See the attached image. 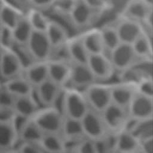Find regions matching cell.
I'll use <instances>...</instances> for the list:
<instances>
[{
  "mask_svg": "<svg viewBox=\"0 0 153 153\" xmlns=\"http://www.w3.org/2000/svg\"><path fill=\"white\" fill-rule=\"evenodd\" d=\"M60 98V111L65 117L80 120L90 108L83 93L79 89L64 87Z\"/></svg>",
  "mask_w": 153,
  "mask_h": 153,
  "instance_id": "1",
  "label": "cell"
},
{
  "mask_svg": "<svg viewBox=\"0 0 153 153\" xmlns=\"http://www.w3.org/2000/svg\"><path fill=\"white\" fill-rule=\"evenodd\" d=\"M64 116L57 106L43 107L30 118L44 133H60Z\"/></svg>",
  "mask_w": 153,
  "mask_h": 153,
  "instance_id": "2",
  "label": "cell"
},
{
  "mask_svg": "<svg viewBox=\"0 0 153 153\" xmlns=\"http://www.w3.org/2000/svg\"><path fill=\"white\" fill-rule=\"evenodd\" d=\"M81 91L89 107L100 113L112 103L110 84L96 82L84 88Z\"/></svg>",
  "mask_w": 153,
  "mask_h": 153,
  "instance_id": "3",
  "label": "cell"
},
{
  "mask_svg": "<svg viewBox=\"0 0 153 153\" xmlns=\"http://www.w3.org/2000/svg\"><path fill=\"white\" fill-rule=\"evenodd\" d=\"M104 14L88 6L84 0H76L68 16L71 24L77 29H85L94 24Z\"/></svg>",
  "mask_w": 153,
  "mask_h": 153,
  "instance_id": "4",
  "label": "cell"
},
{
  "mask_svg": "<svg viewBox=\"0 0 153 153\" xmlns=\"http://www.w3.org/2000/svg\"><path fill=\"white\" fill-rule=\"evenodd\" d=\"M100 114L109 133L118 134L127 128L130 121L127 109L114 103L109 105Z\"/></svg>",
  "mask_w": 153,
  "mask_h": 153,
  "instance_id": "5",
  "label": "cell"
},
{
  "mask_svg": "<svg viewBox=\"0 0 153 153\" xmlns=\"http://www.w3.org/2000/svg\"><path fill=\"white\" fill-rule=\"evenodd\" d=\"M25 47L33 62L50 59L52 47L45 32L33 30Z\"/></svg>",
  "mask_w": 153,
  "mask_h": 153,
  "instance_id": "6",
  "label": "cell"
},
{
  "mask_svg": "<svg viewBox=\"0 0 153 153\" xmlns=\"http://www.w3.org/2000/svg\"><path fill=\"white\" fill-rule=\"evenodd\" d=\"M84 136L94 141L105 137L109 133L101 114L91 108L80 120Z\"/></svg>",
  "mask_w": 153,
  "mask_h": 153,
  "instance_id": "7",
  "label": "cell"
},
{
  "mask_svg": "<svg viewBox=\"0 0 153 153\" xmlns=\"http://www.w3.org/2000/svg\"><path fill=\"white\" fill-rule=\"evenodd\" d=\"M115 72H119L142 60L135 53L131 44L121 42L108 56Z\"/></svg>",
  "mask_w": 153,
  "mask_h": 153,
  "instance_id": "8",
  "label": "cell"
},
{
  "mask_svg": "<svg viewBox=\"0 0 153 153\" xmlns=\"http://www.w3.org/2000/svg\"><path fill=\"white\" fill-rule=\"evenodd\" d=\"M87 65L97 82L108 81L115 72L109 57L103 53L89 54Z\"/></svg>",
  "mask_w": 153,
  "mask_h": 153,
  "instance_id": "9",
  "label": "cell"
},
{
  "mask_svg": "<svg viewBox=\"0 0 153 153\" xmlns=\"http://www.w3.org/2000/svg\"><path fill=\"white\" fill-rule=\"evenodd\" d=\"M126 109L130 120L153 118V97L137 92Z\"/></svg>",
  "mask_w": 153,
  "mask_h": 153,
  "instance_id": "10",
  "label": "cell"
},
{
  "mask_svg": "<svg viewBox=\"0 0 153 153\" xmlns=\"http://www.w3.org/2000/svg\"><path fill=\"white\" fill-rule=\"evenodd\" d=\"M24 66L13 48L4 49L0 61V75L8 80L22 75Z\"/></svg>",
  "mask_w": 153,
  "mask_h": 153,
  "instance_id": "11",
  "label": "cell"
},
{
  "mask_svg": "<svg viewBox=\"0 0 153 153\" xmlns=\"http://www.w3.org/2000/svg\"><path fill=\"white\" fill-rule=\"evenodd\" d=\"M63 88L48 78L35 87L34 94L36 95L38 103L44 107L56 106Z\"/></svg>",
  "mask_w": 153,
  "mask_h": 153,
  "instance_id": "12",
  "label": "cell"
},
{
  "mask_svg": "<svg viewBox=\"0 0 153 153\" xmlns=\"http://www.w3.org/2000/svg\"><path fill=\"white\" fill-rule=\"evenodd\" d=\"M69 65L71 71L68 84H69L71 86L68 87L83 89L97 82L87 64L77 63L70 61Z\"/></svg>",
  "mask_w": 153,
  "mask_h": 153,
  "instance_id": "13",
  "label": "cell"
},
{
  "mask_svg": "<svg viewBox=\"0 0 153 153\" xmlns=\"http://www.w3.org/2000/svg\"><path fill=\"white\" fill-rule=\"evenodd\" d=\"M114 26L121 42L129 44H131L144 31L139 22L121 16Z\"/></svg>",
  "mask_w": 153,
  "mask_h": 153,
  "instance_id": "14",
  "label": "cell"
},
{
  "mask_svg": "<svg viewBox=\"0 0 153 153\" xmlns=\"http://www.w3.org/2000/svg\"><path fill=\"white\" fill-rule=\"evenodd\" d=\"M60 134L65 140L69 151H72L76 144L86 138L83 132L81 121L65 117Z\"/></svg>",
  "mask_w": 153,
  "mask_h": 153,
  "instance_id": "15",
  "label": "cell"
},
{
  "mask_svg": "<svg viewBox=\"0 0 153 153\" xmlns=\"http://www.w3.org/2000/svg\"><path fill=\"white\" fill-rule=\"evenodd\" d=\"M112 103L127 108L137 93L136 85L119 81L111 84Z\"/></svg>",
  "mask_w": 153,
  "mask_h": 153,
  "instance_id": "16",
  "label": "cell"
},
{
  "mask_svg": "<svg viewBox=\"0 0 153 153\" xmlns=\"http://www.w3.org/2000/svg\"><path fill=\"white\" fill-rule=\"evenodd\" d=\"M47 65L48 78L57 85L65 87L70 76L69 62L49 60Z\"/></svg>",
  "mask_w": 153,
  "mask_h": 153,
  "instance_id": "17",
  "label": "cell"
},
{
  "mask_svg": "<svg viewBox=\"0 0 153 153\" xmlns=\"http://www.w3.org/2000/svg\"><path fill=\"white\" fill-rule=\"evenodd\" d=\"M13 108L17 116L30 119L40 109L34 95L15 97Z\"/></svg>",
  "mask_w": 153,
  "mask_h": 153,
  "instance_id": "18",
  "label": "cell"
},
{
  "mask_svg": "<svg viewBox=\"0 0 153 153\" xmlns=\"http://www.w3.org/2000/svg\"><path fill=\"white\" fill-rule=\"evenodd\" d=\"M47 62H35L23 69L22 76L34 88L48 78Z\"/></svg>",
  "mask_w": 153,
  "mask_h": 153,
  "instance_id": "19",
  "label": "cell"
},
{
  "mask_svg": "<svg viewBox=\"0 0 153 153\" xmlns=\"http://www.w3.org/2000/svg\"><path fill=\"white\" fill-rule=\"evenodd\" d=\"M45 153H68L69 148L60 134L44 133L38 145Z\"/></svg>",
  "mask_w": 153,
  "mask_h": 153,
  "instance_id": "20",
  "label": "cell"
},
{
  "mask_svg": "<svg viewBox=\"0 0 153 153\" xmlns=\"http://www.w3.org/2000/svg\"><path fill=\"white\" fill-rule=\"evenodd\" d=\"M152 14V8L148 7L140 0H129L123 10L121 17L142 23Z\"/></svg>",
  "mask_w": 153,
  "mask_h": 153,
  "instance_id": "21",
  "label": "cell"
},
{
  "mask_svg": "<svg viewBox=\"0 0 153 153\" xmlns=\"http://www.w3.org/2000/svg\"><path fill=\"white\" fill-rule=\"evenodd\" d=\"M66 46L71 62L87 64L89 54L83 44L81 34L69 38Z\"/></svg>",
  "mask_w": 153,
  "mask_h": 153,
  "instance_id": "22",
  "label": "cell"
},
{
  "mask_svg": "<svg viewBox=\"0 0 153 153\" xmlns=\"http://www.w3.org/2000/svg\"><path fill=\"white\" fill-rule=\"evenodd\" d=\"M18 139L21 143H28L38 145L44 133L30 120H26L18 130Z\"/></svg>",
  "mask_w": 153,
  "mask_h": 153,
  "instance_id": "23",
  "label": "cell"
},
{
  "mask_svg": "<svg viewBox=\"0 0 153 153\" xmlns=\"http://www.w3.org/2000/svg\"><path fill=\"white\" fill-rule=\"evenodd\" d=\"M81 35L83 44L89 54H104V46L99 29H90Z\"/></svg>",
  "mask_w": 153,
  "mask_h": 153,
  "instance_id": "24",
  "label": "cell"
},
{
  "mask_svg": "<svg viewBox=\"0 0 153 153\" xmlns=\"http://www.w3.org/2000/svg\"><path fill=\"white\" fill-rule=\"evenodd\" d=\"M2 85L15 97L34 95V87L22 75L5 80Z\"/></svg>",
  "mask_w": 153,
  "mask_h": 153,
  "instance_id": "25",
  "label": "cell"
},
{
  "mask_svg": "<svg viewBox=\"0 0 153 153\" xmlns=\"http://www.w3.org/2000/svg\"><path fill=\"white\" fill-rule=\"evenodd\" d=\"M139 142L153 137V118L130 120L126 128Z\"/></svg>",
  "mask_w": 153,
  "mask_h": 153,
  "instance_id": "26",
  "label": "cell"
},
{
  "mask_svg": "<svg viewBox=\"0 0 153 153\" xmlns=\"http://www.w3.org/2000/svg\"><path fill=\"white\" fill-rule=\"evenodd\" d=\"M45 33L52 50L65 44L69 39L66 29L59 23L54 20H50Z\"/></svg>",
  "mask_w": 153,
  "mask_h": 153,
  "instance_id": "27",
  "label": "cell"
},
{
  "mask_svg": "<svg viewBox=\"0 0 153 153\" xmlns=\"http://www.w3.org/2000/svg\"><path fill=\"white\" fill-rule=\"evenodd\" d=\"M18 140V132L14 122L0 123V150L6 152L13 149Z\"/></svg>",
  "mask_w": 153,
  "mask_h": 153,
  "instance_id": "28",
  "label": "cell"
},
{
  "mask_svg": "<svg viewBox=\"0 0 153 153\" xmlns=\"http://www.w3.org/2000/svg\"><path fill=\"white\" fill-rule=\"evenodd\" d=\"M14 45L24 46L27 43L33 31L26 14H23L12 29Z\"/></svg>",
  "mask_w": 153,
  "mask_h": 153,
  "instance_id": "29",
  "label": "cell"
},
{
  "mask_svg": "<svg viewBox=\"0 0 153 153\" xmlns=\"http://www.w3.org/2000/svg\"><path fill=\"white\" fill-rule=\"evenodd\" d=\"M139 147V141L127 129L117 134L115 151L133 153Z\"/></svg>",
  "mask_w": 153,
  "mask_h": 153,
  "instance_id": "30",
  "label": "cell"
},
{
  "mask_svg": "<svg viewBox=\"0 0 153 153\" xmlns=\"http://www.w3.org/2000/svg\"><path fill=\"white\" fill-rule=\"evenodd\" d=\"M99 29L104 46V54L108 57L121 41L114 25H106Z\"/></svg>",
  "mask_w": 153,
  "mask_h": 153,
  "instance_id": "31",
  "label": "cell"
},
{
  "mask_svg": "<svg viewBox=\"0 0 153 153\" xmlns=\"http://www.w3.org/2000/svg\"><path fill=\"white\" fill-rule=\"evenodd\" d=\"M24 13L6 2L0 10V22L3 26L13 29Z\"/></svg>",
  "mask_w": 153,
  "mask_h": 153,
  "instance_id": "32",
  "label": "cell"
},
{
  "mask_svg": "<svg viewBox=\"0 0 153 153\" xmlns=\"http://www.w3.org/2000/svg\"><path fill=\"white\" fill-rule=\"evenodd\" d=\"M136 54L141 59H152V50L150 35L144 31L131 44Z\"/></svg>",
  "mask_w": 153,
  "mask_h": 153,
  "instance_id": "33",
  "label": "cell"
},
{
  "mask_svg": "<svg viewBox=\"0 0 153 153\" xmlns=\"http://www.w3.org/2000/svg\"><path fill=\"white\" fill-rule=\"evenodd\" d=\"M33 30L45 32L48 25L50 19L42 11L29 8L26 13Z\"/></svg>",
  "mask_w": 153,
  "mask_h": 153,
  "instance_id": "34",
  "label": "cell"
},
{
  "mask_svg": "<svg viewBox=\"0 0 153 153\" xmlns=\"http://www.w3.org/2000/svg\"><path fill=\"white\" fill-rule=\"evenodd\" d=\"M119 81L137 85L142 80L146 79L141 72L133 65L122 71L118 72Z\"/></svg>",
  "mask_w": 153,
  "mask_h": 153,
  "instance_id": "35",
  "label": "cell"
},
{
  "mask_svg": "<svg viewBox=\"0 0 153 153\" xmlns=\"http://www.w3.org/2000/svg\"><path fill=\"white\" fill-rule=\"evenodd\" d=\"M72 151L74 153H97L94 141L87 138L76 144Z\"/></svg>",
  "mask_w": 153,
  "mask_h": 153,
  "instance_id": "36",
  "label": "cell"
},
{
  "mask_svg": "<svg viewBox=\"0 0 153 153\" xmlns=\"http://www.w3.org/2000/svg\"><path fill=\"white\" fill-rule=\"evenodd\" d=\"M0 44L4 49H10L14 47L12 29L2 26L0 30Z\"/></svg>",
  "mask_w": 153,
  "mask_h": 153,
  "instance_id": "37",
  "label": "cell"
},
{
  "mask_svg": "<svg viewBox=\"0 0 153 153\" xmlns=\"http://www.w3.org/2000/svg\"><path fill=\"white\" fill-rule=\"evenodd\" d=\"M75 2L76 0L56 1L52 7V8H54L57 13L68 17Z\"/></svg>",
  "mask_w": 153,
  "mask_h": 153,
  "instance_id": "38",
  "label": "cell"
},
{
  "mask_svg": "<svg viewBox=\"0 0 153 153\" xmlns=\"http://www.w3.org/2000/svg\"><path fill=\"white\" fill-rule=\"evenodd\" d=\"M136 88L138 93L149 97H153L152 78H146L142 80L136 85Z\"/></svg>",
  "mask_w": 153,
  "mask_h": 153,
  "instance_id": "39",
  "label": "cell"
},
{
  "mask_svg": "<svg viewBox=\"0 0 153 153\" xmlns=\"http://www.w3.org/2000/svg\"><path fill=\"white\" fill-rule=\"evenodd\" d=\"M85 3L91 8L103 13L109 10L112 4L108 0H84Z\"/></svg>",
  "mask_w": 153,
  "mask_h": 153,
  "instance_id": "40",
  "label": "cell"
},
{
  "mask_svg": "<svg viewBox=\"0 0 153 153\" xmlns=\"http://www.w3.org/2000/svg\"><path fill=\"white\" fill-rule=\"evenodd\" d=\"M15 96L10 93L3 85L0 86V108L13 107Z\"/></svg>",
  "mask_w": 153,
  "mask_h": 153,
  "instance_id": "41",
  "label": "cell"
},
{
  "mask_svg": "<svg viewBox=\"0 0 153 153\" xmlns=\"http://www.w3.org/2000/svg\"><path fill=\"white\" fill-rule=\"evenodd\" d=\"M17 116L13 107L0 108V123H13Z\"/></svg>",
  "mask_w": 153,
  "mask_h": 153,
  "instance_id": "42",
  "label": "cell"
},
{
  "mask_svg": "<svg viewBox=\"0 0 153 153\" xmlns=\"http://www.w3.org/2000/svg\"><path fill=\"white\" fill-rule=\"evenodd\" d=\"M55 0H29V8L41 11L51 8Z\"/></svg>",
  "mask_w": 153,
  "mask_h": 153,
  "instance_id": "43",
  "label": "cell"
},
{
  "mask_svg": "<svg viewBox=\"0 0 153 153\" xmlns=\"http://www.w3.org/2000/svg\"><path fill=\"white\" fill-rule=\"evenodd\" d=\"M17 148L21 153H45L38 145L33 143H21Z\"/></svg>",
  "mask_w": 153,
  "mask_h": 153,
  "instance_id": "44",
  "label": "cell"
},
{
  "mask_svg": "<svg viewBox=\"0 0 153 153\" xmlns=\"http://www.w3.org/2000/svg\"><path fill=\"white\" fill-rule=\"evenodd\" d=\"M139 148L143 153H153V137L140 141Z\"/></svg>",
  "mask_w": 153,
  "mask_h": 153,
  "instance_id": "45",
  "label": "cell"
},
{
  "mask_svg": "<svg viewBox=\"0 0 153 153\" xmlns=\"http://www.w3.org/2000/svg\"><path fill=\"white\" fill-rule=\"evenodd\" d=\"M17 4L22 7H29V0H14Z\"/></svg>",
  "mask_w": 153,
  "mask_h": 153,
  "instance_id": "46",
  "label": "cell"
},
{
  "mask_svg": "<svg viewBox=\"0 0 153 153\" xmlns=\"http://www.w3.org/2000/svg\"><path fill=\"white\" fill-rule=\"evenodd\" d=\"M145 5L150 8H152L153 0H140Z\"/></svg>",
  "mask_w": 153,
  "mask_h": 153,
  "instance_id": "47",
  "label": "cell"
},
{
  "mask_svg": "<svg viewBox=\"0 0 153 153\" xmlns=\"http://www.w3.org/2000/svg\"><path fill=\"white\" fill-rule=\"evenodd\" d=\"M5 153H21L20 152V151L18 149V148L17 149H10L9 151H7L6 152H5Z\"/></svg>",
  "mask_w": 153,
  "mask_h": 153,
  "instance_id": "48",
  "label": "cell"
},
{
  "mask_svg": "<svg viewBox=\"0 0 153 153\" xmlns=\"http://www.w3.org/2000/svg\"><path fill=\"white\" fill-rule=\"evenodd\" d=\"M6 1L5 0H0V10L2 8V7L4 6V5L6 3Z\"/></svg>",
  "mask_w": 153,
  "mask_h": 153,
  "instance_id": "49",
  "label": "cell"
},
{
  "mask_svg": "<svg viewBox=\"0 0 153 153\" xmlns=\"http://www.w3.org/2000/svg\"><path fill=\"white\" fill-rule=\"evenodd\" d=\"M4 48L2 47V46L0 44V61H1V57H2V54H3V52H4Z\"/></svg>",
  "mask_w": 153,
  "mask_h": 153,
  "instance_id": "50",
  "label": "cell"
},
{
  "mask_svg": "<svg viewBox=\"0 0 153 153\" xmlns=\"http://www.w3.org/2000/svg\"><path fill=\"white\" fill-rule=\"evenodd\" d=\"M133 153H143L140 149H139V148L136 151H134Z\"/></svg>",
  "mask_w": 153,
  "mask_h": 153,
  "instance_id": "51",
  "label": "cell"
},
{
  "mask_svg": "<svg viewBox=\"0 0 153 153\" xmlns=\"http://www.w3.org/2000/svg\"><path fill=\"white\" fill-rule=\"evenodd\" d=\"M111 153H124V152H120V151H114L112 152Z\"/></svg>",
  "mask_w": 153,
  "mask_h": 153,
  "instance_id": "52",
  "label": "cell"
},
{
  "mask_svg": "<svg viewBox=\"0 0 153 153\" xmlns=\"http://www.w3.org/2000/svg\"><path fill=\"white\" fill-rule=\"evenodd\" d=\"M2 25H1V22H0V30H1V27H2Z\"/></svg>",
  "mask_w": 153,
  "mask_h": 153,
  "instance_id": "53",
  "label": "cell"
},
{
  "mask_svg": "<svg viewBox=\"0 0 153 153\" xmlns=\"http://www.w3.org/2000/svg\"><path fill=\"white\" fill-rule=\"evenodd\" d=\"M59 1V0H55V1Z\"/></svg>",
  "mask_w": 153,
  "mask_h": 153,
  "instance_id": "54",
  "label": "cell"
}]
</instances>
